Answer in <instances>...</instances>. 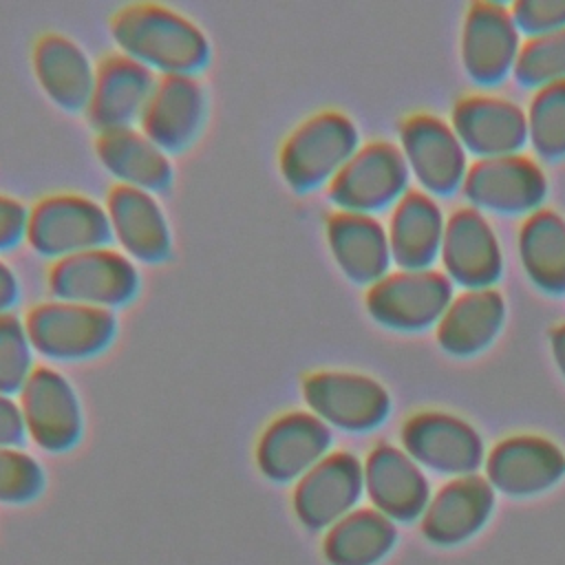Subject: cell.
Instances as JSON below:
<instances>
[{
	"label": "cell",
	"instance_id": "cell-1",
	"mask_svg": "<svg viewBox=\"0 0 565 565\" xmlns=\"http://www.w3.org/2000/svg\"><path fill=\"white\" fill-rule=\"evenodd\" d=\"M117 51L157 75H199L212 57L207 33L185 13L161 2H130L108 18Z\"/></svg>",
	"mask_w": 565,
	"mask_h": 565
},
{
	"label": "cell",
	"instance_id": "cell-2",
	"mask_svg": "<svg viewBox=\"0 0 565 565\" xmlns=\"http://www.w3.org/2000/svg\"><path fill=\"white\" fill-rule=\"evenodd\" d=\"M360 148L358 124L338 108H322L300 119L278 148V170L296 192H311L340 172Z\"/></svg>",
	"mask_w": 565,
	"mask_h": 565
},
{
	"label": "cell",
	"instance_id": "cell-3",
	"mask_svg": "<svg viewBox=\"0 0 565 565\" xmlns=\"http://www.w3.org/2000/svg\"><path fill=\"white\" fill-rule=\"evenodd\" d=\"M24 241L35 254L57 260L110 245L113 230L104 203L84 192L60 190L29 205Z\"/></svg>",
	"mask_w": 565,
	"mask_h": 565
},
{
	"label": "cell",
	"instance_id": "cell-4",
	"mask_svg": "<svg viewBox=\"0 0 565 565\" xmlns=\"http://www.w3.org/2000/svg\"><path fill=\"white\" fill-rule=\"evenodd\" d=\"M24 318L35 353L53 362H77L104 353L117 338L110 309L46 298L33 302Z\"/></svg>",
	"mask_w": 565,
	"mask_h": 565
},
{
	"label": "cell",
	"instance_id": "cell-5",
	"mask_svg": "<svg viewBox=\"0 0 565 565\" xmlns=\"http://www.w3.org/2000/svg\"><path fill=\"white\" fill-rule=\"evenodd\" d=\"M44 282L51 298L115 311L137 298L141 274L119 247L106 245L51 260Z\"/></svg>",
	"mask_w": 565,
	"mask_h": 565
},
{
	"label": "cell",
	"instance_id": "cell-6",
	"mask_svg": "<svg viewBox=\"0 0 565 565\" xmlns=\"http://www.w3.org/2000/svg\"><path fill=\"white\" fill-rule=\"evenodd\" d=\"M307 408L329 428L371 430L391 411V395L375 377L349 369H313L300 377Z\"/></svg>",
	"mask_w": 565,
	"mask_h": 565
},
{
	"label": "cell",
	"instance_id": "cell-7",
	"mask_svg": "<svg viewBox=\"0 0 565 565\" xmlns=\"http://www.w3.org/2000/svg\"><path fill=\"white\" fill-rule=\"evenodd\" d=\"M408 166L397 143L371 139L360 143L351 159L329 181L327 196L335 210L375 214L393 207L408 190Z\"/></svg>",
	"mask_w": 565,
	"mask_h": 565
},
{
	"label": "cell",
	"instance_id": "cell-8",
	"mask_svg": "<svg viewBox=\"0 0 565 565\" xmlns=\"http://www.w3.org/2000/svg\"><path fill=\"white\" fill-rule=\"evenodd\" d=\"M452 300V280L433 267L395 269L366 287L369 316L388 329H424L439 322Z\"/></svg>",
	"mask_w": 565,
	"mask_h": 565
},
{
	"label": "cell",
	"instance_id": "cell-9",
	"mask_svg": "<svg viewBox=\"0 0 565 565\" xmlns=\"http://www.w3.org/2000/svg\"><path fill=\"white\" fill-rule=\"evenodd\" d=\"M29 439L46 452H66L82 441L84 408L71 380L51 364H35L18 393Z\"/></svg>",
	"mask_w": 565,
	"mask_h": 565
},
{
	"label": "cell",
	"instance_id": "cell-10",
	"mask_svg": "<svg viewBox=\"0 0 565 565\" xmlns=\"http://www.w3.org/2000/svg\"><path fill=\"white\" fill-rule=\"evenodd\" d=\"M331 428L309 408L276 415L260 430L254 448L256 468L276 483H296L331 452Z\"/></svg>",
	"mask_w": 565,
	"mask_h": 565
},
{
	"label": "cell",
	"instance_id": "cell-11",
	"mask_svg": "<svg viewBox=\"0 0 565 565\" xmlns=\"http://www.w3.org/2000/svg\"><path fill=\"white\" fill-rule=\"evenodd\" d=\"M461 192L477 210L532 214L547 194V177L532 157L521 152L479 157L468 166Z\"/></svg>",
	"mask_w": 565,
	"mask_h": 565
},
{
	"label": "cell",
	"instance_id": "cell-12",
	"mask_svg": "<svg viewBox=\"0 0 565 565\" xmlns=\"http://www.w3.org/2000/svg\"><path fill=\"white\" fill-rule=\"evenodd\" d=\"M362 492V461L349 450H331L294 483L291 508L302 527L320 532L353 512Z\"/></svg>",
	"mask_w": 565,
	"mask_h": 565
},
{
	"label": "cell",
	"instance_id": "cell-13",
	"mask_svg": "<svg viewBox=\"0 0 565 565\" xmlns=\"http://www.w3.org/2000/svg\"><path fill=\"white\" fill-rule=\"evenodd\" d=\"M399 150L408 172L433 194H448L461 188L468 170L466 148L455 128L433 115L413 113L399 124Z\"/></svg>",
	"mask_w": 565,
	"mask_h": 565
},
{
	"label": "cell",
	"instance_id": "cell-14",
	"mask_svg": "<svg viewBox=\"0 0 565 565\" xmlns=\"http://www.w3.org/2000/svg\"><path fill=\"white\" fill-rule=\"evenodd\" d=\"M157 73L121 51H108L95 64L86 119L95 132L132 128L152 95Z\"/></svg>",
	"mask_w": 565,
	"mask_h": 565
},
{
	"label": "cell",
	"instance_id": "cell-15",
	"mask_svg": "<svg viewBox=\"0 0 565 565\" xmlns=\"http://www.w3.org/2000/svg\"><path fill=\"white\" fill-rule=\"evenodd\" d=\"M207 117V93L199 75H157L152 95L137 128L170 152L185 150L203 130Z\"/></svg>",
	"mask_w": 565,
	"mask_h": 565
},
{
	"label": "cell",
	"instance_id": "cell-16",
	"mask_svg": "<svg viewBox=\"0 0 565 565\" xmlns=\"http://www.w3.org/2000/svg\"><path fill=\"white\" fill-rule=\"evenodd\" d=\"M402 446L419 463L446 475H472L483 461L481 435L461 417L419 411L402 426Z\"/></svg>",
	"mask_w": 565,
	"mask_h": 565
},
{
	"label": "cell",
	"instance_id": "cell-17",
	"mask_svg": "<svg viewBox=\"0 0 565 565\" xmlns=\"http://www.w3.org/2000/svg\"><path fill=\"white\" fill-rule=\"evenodd\" d=\"M439 258L444 274L466 289L492 287L503 267L497 232L472 205L457 207L446 216Z\"/></svg>",
	"mask_w": 565,
	"mask_h": 565
},
{
	"label": "cell",
	"instance_id": "cell-18",
	"mask_svg": "<svg viewBox=\"0 0 565 565\" xmlns=\"http://www.w3.org/2000/svg\"><path fill=\"white\" fill-rule=\"evenodd\" d=\"M104 207L110 221L113 241L135 263L154 265L172 252L170 221L152 192L113 183Z\"/></svg>",
	"mask_w": 565,
	"mask_h": 565
},
{
	"label": "cell",
	"instance_id": "cell-19",
	"mask_svg": "<svg viewBox=\"0 0 565 565\" xmlns=\"http://www.w3.org/2000/svg\"><path fill=\"white\" fill-rule=\"evenodd\" d=\"M510 7L501 2H472L461 24L459 53L466 73L479 84H494L514 68L521 38Z\"/></svg>",
	"mask_w": 565,
	"mask_h": 565
},
{
	"label": "cell",
	"instance_id": "cell-20",
	"mask_svg": "<svg viewBox=\"0 0 565 565\" xmlns=\"http://www.w3.org/2000/svg\"><path fill=\"white\" fill-rule=\"evenodd\" d=\"M450 126L466 150L479 157L512 154L527 141L525 110L494 93H470L455 102Z\"/></svg>",
	"mask_w": 565,
	"mask_h": 565
},
{
	"label": "cell",
	"instance_id": "cell-21",
	"mask_svg": "<svg viewBox=\"0 0 565 565\" xmlns=\"http://www.w3.org/2000/svg\"><path fill=\"white\" fill-rule=\"evenodd\" d=\"M362 475L369 501L391 521L415 519L430 501L428 481L419 463L393 444H375L362 461Z\"/></svg>",
	"mask_w": 565,
	"mask_h": 565
},
{
	"label": "cell",
	"instance_id": "cell-22",
	"mask_svg": "<svg viewBox=\"0 0 565 565\" xmlns=\"http://www.w3.org/2000/svg\"><path fill=\"white\" fill-rule=\"evenodd\" d=\"M324 238L349 280L369 287L388 274L393 263L388 232L375 214L331 210L324 216Z\"/></svg>",
	"mask_w": 565,
	"mask_h": 565
},
{
	"label": "cell",
	"instance_id": "cell-23",
	"mask_svg": "<svg viewBox=\"0 0 565 565\" xmlns=\"http://www.w3.org/2000/svg\"><path fill=\"white\" fill-rule=\"evenodd\" d=\"M31 66L46 97L68 113H84L95 82V64L79 42L62 31H44L31 46Z\"/></svg>",
	"mask_w": 565,
	"mask_h": 565
},
{
	"label": "cell",
	"instance_id": "cell-24",
	"mask_svg": "<svg viewBox=\"0 0 565 565\" xmlns=\"http://www.w3.org/2000/svg\"><path fill=\"white\" fill-rule=\"evenodd\" d=\"M565 472V452L550 439L514 435L501 439L486 459V479L492 488L525 497L556 483Z\"/></svg>",
	"mask_w": 565,
	"mask_h": 565
},
{
	"label": "cell",
	"instance_id": "cell-25",
	"mask_svg": "<svg viewBox=\"0 0 565 565\" xmlns=\"http://www.w3.org/2000/svg\"><path fill=\"white\" fill-rule=\"evenodd\" d=\"M446 216L433 194L406 190L388 216V245L399 269L430 267L441 249Z\"/></svg>",
	"mask_w": 565,
	"mask_h": 565
},
{
	"label": "cell",
	"instance_id": "cell-26",
	"mask_svg": "<svg viewBox=\"0 0 565 565\" xmlns=\"http://www.w3.org/2000/svg\"><path fill=\"white\" fill-rule=\"evenodd\" d=\"M95 154L99 163L117 179L146 192H163L174 179L170 154L150 141L137 126L95 135Z\"/></svg>",
	"mask_w": 565,
	"mask_h": 565
},
{
	"label": "cell",
	"instance_id": "cell-27",
	"mask_svg": "<svg viewBox=\"0 0 565 565\" xmlns=\"http://www.w3.org/2000/svg\"><path fill=\"white\" fill-rule=\"evenodd\" d=\"M505 318V300L492 287L463 289L452 296L437 322V342L450 355H472L486 349Z\"/></svg>",
	"mask_w": 565,
	"mask_h": 565
},
{
	"label": "cell",
	"instance_id": "cell-28",
	"mask_svg": "<svg viewBox=\"0 0 565 565\" xmlns=\"http://www.w3.org/2000/svg\"><path fill=\"white\" fill-rule=\"evenodd\" d=\"M492 503L488 479L475 472L455 477L428 501L422 530L435 543H457L481 527Z\"/></svg>",
	"mask_w": 565,
	"mask_h": 565
},
{
	"label": "cell",
	"instance_id": "cell-29",
	"mask_svg": "<svg viewBox=\"0 0 565 565\" xmlns=\"http://www.w3.org/2000/svg\"><path fill=\"white\" fill-rule=\"evenodd\" d=\"M519 258L527 278L552 294L565 291V218L539 207L519 227Z\"/></svg>",
	"mask_w": 565,
	"mask_h": 565
},
{
	"label": "cell",
	"instance_id": "cell-30",
	"mask_svg": "<svg viewBox=\"0 0 565 565\" xmlns=\"http://www.w3.org/2000/svg\"><path fill=\"white\" fill-rule=\"evenodd\" d=\"M395 527L375 508H355L324 534L322 552L331 565H375L393 545Z\"/></svg>",
	"mask_w": 565,
	"mask_h": 565
},
{
	"label": "cell",
	"instance_id": "cell-31",
	"mask_svg": "<svg viewBox=\"0 0 565 565\" xmlns=\"http://www.w3.org/2000/svg\"><path fill=\"white\" fill-rule=\"evenodd\" d=\"M527 139L545 159L565 154V79L536 88L527 104Z\"/></svg>",
	"mask_w": 565,
	"mask_h": 565
},
{
	"label": "cell",
	"instance_id": "cell-32",
	"mask_svg": "<svg viewBox=\"0 0 565 565\" xmlns=\"http://www.w3.org/2000/svg\"><path fill=\"white\" fill-rule=\"evenodd\" d=\"M512 73L521 84L534 90L565 79V29L527 35V40L521 42Z\"/></svg>",
	"mask_w": 565,
	"mask_h": 565
},
{
	"label": "cell",
	"instance_id": "cell-33",
	"mask_svg": "<svg viewBox=\"0 0 565 565\" xmlns=\"http://www.w3.org/2000/svg\"><path fill=\"white\" fill-rule=\"evenodd\" d=\"M35 369V349L15 311L0 313V393L15 395Z\"/></svg>",
	"mask_w": 565,
	"mask_h": 565
},
{
	"label": "cell",
	"instance_id": "cell-34",
	"mask_svg": "<svg viewBox=\"0 0 565 565\" xmlns=\"http://www.w3.org/2000/svg\"><path fill=\"white\" fill-rule=\"evenodd\" d=\"M46 488L44 466L24 448H0V503L24 505Z\"/></svg>",
	"mask_w": 565,
	"mask_h": 565
},
{
	"label": "cell",
	"instance_id": "cell-35",
	"mask_svg": "<svg viewBox=\"0 0 565 565\" xmlns=\"http://www.w3.org/2000/svg\"><path fill=\"white\" fill-rule=\"evenodd\" d=\"M510 13L519 31L527 35L565 29V0H519Z\"/></svg>",
	"mask_w": 565,
	"mask_h": 565
},
{
	"label": "cell",
	"instance_id": "cell-36",
	"mask_svg": "<svg viewBox=\"0 0 565 565\" xmlns=\"http://www.w3.org/2000/svg\"><path fill=\"white\" fill-rule=\"evenodd\" d=\"M29 205L7 192H0V254L15 249L26 236Z\"/></svg>",
	"mask_w": 565,
	"mask_h": 565
},
{
	"label": "cell",
	"instance_id": "cell-37",
	"mask_svg": "<svg viewBox=\"0 0 565 565\" xmlns=\"http://www.w3.org/2000/svg\"><path fill=\"white\" fill-rule=\"evenodd\" d=\"M26 439L29 433L18 397L0 393V448H24Z\"/></svg>",
	"mask_w": 565,
	"mask_h": 565
},
{
	"label": "cell",
	"instance_id": "cell-38",
	"mask_svg": "<svg viewBox=\"0 0 565 565\" xmlns=\"http://www.w3.org/2000/svg\"><path fill=\"white\" fill-rule=\"evenodd\" d=\"M20 300V280L13 267L0 258V313L13 311Z\"/></svg>",
	"mask_w": 565,
	"mask_h": 565
},
{
	"label": "cell",
	"instance_id": "cell-39",
	"mask_svg": "<svg viewBox=\"0 0 565 565\" xmlns=\"http://www.w3.org/2000/svg\"><path fill=\"white\" fill-rule=\"evenodd\" d=\"M550 349H552V355H554V362H556L561 375L565 377V322L556 324L550 331Z\"/></svg>",
	"mask_w": 565,
	"mask_h": 565
}]
</instances>
